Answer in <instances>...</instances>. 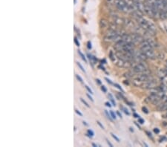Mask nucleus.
I'll list each match as a JSON object with an SVG mask.
<instances>
[{"instance_id":"nucleus-5","label":"nucleus","mask_w":167,"mask_h":147,"mask_svg":"<svg viewBox=\"0 0 167 147\" xmlns=\"http://www.w3.org/2000/svg\"><path fill=\"white\" fill-rule=\"evenodd\" d=\"M146 56L147 57L148 59H151V60H155L156 58H157V55L156 54L155 51H154V49H151L148 51H143Z\"/></svg>"},{"instance_id":"nucleus-17","label":"nucleus","mask_w":167,"mask_h":147,"mask_svg":"<svg viewBox=\"0 0 167 147\" xmlns=\"http://www.w3.org/2000/svg\"><path fill=\"white\" fill-rule=\"evenodd\" d=\"M110 114H111V117L113 119H116V114H114V112L113 111H110Z\"/></svg>"},{"instance_id":"nucleus-29","label":"nucleus","mask_w":167,"mask_h":147,"mask_svg":"<svg viewBox=\"0 0 167 147\" xmlns=\"http://www.w3.org/2000/svg\"><path fill=\"white\" fill-rule=\"evenodd\" d=\"M88 48L89 49H91L92 48V43H91V42H88Z\"/></svg>"},{"instance_id":"nucleus-27","label":"nucleus","mask_w":167,"mask_h":147,"mask_svg":"<svg viewBox=\"0 0 167 147\" xmlns=\"http://www.w3.org/2000/svg\"><path fill=\"white\" fill-rule=\"evenodd\" d=\"M138 121H139V123H141V124L144 123V120H143V119H141V118H139V119H138Z\"/></svg>"},{"instance_id":"nucleus-36","label":"nucleus","mask_w":167,"mask_h":147,"mask_svg":"<svg viewBox=\"0 0 167 147\" xmlns=\"http://www.w3.org/2000/svg\"><path fill=\"white\" fill-rule=\"evenodd\" d=\"M97 83H98V84H101V82H100V80H98V79H97Z\"/></svg>"},{"instance_id":"nucleus-6","label":"nucleus","mask_w":167,"mask_h":147,"mask_svg":"<svg viewBox=\"0 0 167 147\" xmlns=\"http://www.w3.org/2000/svg\"><path fill=\"white\" fill-rule=\"evenodd\" d=\"M143 45H150V46L153 47L154 48H155L157 46V43L151 39H145L143 40V42L142 43H140V46H143Z\"/></svg>"},{"instance_id":"nucleus-37","label":"nucleus","mask_w":167,"mask_h":147,"mask_svg":"<svg viewBox=\"0 0 167 147\" xmlns=\"http://www.w3.org/2000/svg\"><path fill=\"white\" fill-rule=\"evenodd\" d=\"M134 117H140V116L137 115V114H134Z\"/></svg>"},{"instance_id":"nucleus-30","label":"nucleus","mask_w":167,"mask_h":147,"mask_svg":"<svg viewBox=\"0 0 167 147\" xmlns=\"http://www.w3.org/2000/svg\"><path fill=\"white\" fill-rule=\"evenodd\" d=\"M97 124H98V125H99V126H100V127H101V128H102L103 129H104V126H103V125H102V124L100 123V122L97 121Z\"/></svg>"},{"instance_id":"nucleus-4","label":"nucleus","mask_w":167,"mask_h":147,"mask_svg":"<svg viewBox=\"0 0 167 147\" xmlns=\"http://www.w3.org/2000/svg\"><path fill=\"white\" fill-rule=\"evenodd\" d=\"M131 39H132V42L136 44V43H142L143 42V40H145V38L140 34H137V33H134L132 34H131Z\"/></svg>"},{"instance_id":"nucleus-3","label":"nucleus","mask_w":167,"mask_h":147,"mask_svg":"<svg viewBox=\"0 0 167 147\" xmlns=\"http://www.w3.org/2000/svg\"><path fill=\"white\" fill-rule=\"evenodd\" d=\"M121 34L120 31H117V30H110L107 32L106 36L104 37V41L106 42H114V39L120 34Z\"/></svg>"},{"instance_id":"nucleus-12","label":"nucleus","mask_w":167,"mask_h":147,"mask_svg":"<svg viewBox=\"0 0 167 147\" xmlns=\"http://www.w3.org/2000/svg\"><path fill=\"white\" fill-rule=\"evenodd\" d=\"M87 136H89V137H93L94 135V131H92V130H91V129H89L88 131H87Z\"/></svg>"},{"instance_id":"nucleus-21","label":"nucleus","mask_w":167,"mask_h":147,"mask_svg":"<svg viewBox=\"0 0 167 147\" xmlns=\"http://www.w3.org/2000/svg\"><path fill=\"white\" fill-rule=\"evenodd\" d=\"M74 42H75V44L76 45V46H79V42L78 40L76 39V37L74 38Z\"/></svg>"},{"instance_id":"nucleus-25","label":"nucleus","mask_w":167,"mask_h":147,"mask_svg":"<svg viewBox=\"0 0 167 147\" xmlns=\"http://www.w3.org/2000/svg\"><path fill=\"white\" fill-rule=\"evenodd\" d=\"M105 80L107 81V83H109V84H111H111H113V83H112V82H111L109 79H108L107 77H106V78H105Z\"/></svg>"},{"instance_id":"nucleus-23","label":"nucleus","mask_w":167,"mask_h":147,"mask_svg":"<svg viewBox=\"0 0 167 147\" xmlns=\"http://www.w3.org/2000/svg\"><path fill=\"white\" fill-rule=\"evenodd\" d=\"M142 109H143V112H145L146 114H148V109H147L146 107H143V108H142Z\"/></svg>"},{"instance_id":"nucleus-40","label":"nucleus","mask_w":167,"mask_h":147,"mask_svg":"<svg viewBox=\"0 0 167 147\" xmlns=\"http://www.w3.org/2000/svg\"><path fill=\"white\" fill-rule=\"evenodd\" d=\"M166 67H167V61L166 62Z\"/></svg>"},{"instance_id":"nucleus-31","label":"nucleus","mask_w":167,"mask_h":147,"mask_svg":"<svg viewBox=\"0 0 167 147\" xmlns=\"http://www.w3.org/2000/svg\"><path fill=\"white\" fill-rule=\"evenodd\" d=\"M154 131L156 134H158V133L160 132V130H159L158 128H154Z\"/></svg>"},{"instance_id":"nucleus-35","label":"nucleus","mask_w":167,"mask_h":147,"mask_svg":"<svg viewBox=\"0 0 167 147\" xmlns=\"http://www.w3.org/2000/svg\"><path fill=\"white\" fill-rule=\"evenodd\" d=\"M146 133H147V134H148V136H149V137H151V138L152 139V136H151V133H149V132H148V131H146Z\"/></svg>"},{"instance_id":"nucleus-2","label":"nucleus","mask_w":167,"mask_h":147,"mask_svg":"<svg viewBox=\"0 0 167 147\" xmlns=\"http://www.w3.org/2000/svg\"><path fill=\"white\" fill-rule=\"evenodd\" d=\"M114 5L121 12H124V13L130 12L129 7L126 1H124V0H114Z\"/></svg>"},{"instance_id":"nucleus-7","label":"nucleus","mask_w":167,"mask_h":147,"mask_svg":"<svg viewBox=\"0 0 167 147\" xmlns=\"http://www.w3.org/2000/svg\"><path fill=\"white\" fill-rule=\"evenodd\" d=\"M157 74H158V77L161 78V80L167 77V72L165 70V68H163V69L160 68V69H159L158 71H157Z\"/></svg>"},{"instance_id":"nucleus-42","label":"nucleus","mask_w":167,"mask_h":147,"mask_svg":"<svg viewBox=\"0 0 167 147\" xmlns=\"http://www.w3.org/2000/svg\"><path fill=\"white\" fill-rule=\"evenodd\" d=\"M166 32H167V27H166Z\"/></svg>"},{"instance_id":"nucleus-15","label":"nucleus","mask_w":167,"mask_h":147,"mask_svg":"<svg viewBox=\"0 0 167 147\" xmlns=\"http://www.w3.org/2000/svg\"><path fill=\"white\" fill-rule=\"evenodd\" d=\"M111 134L112 137H113V138H114V139L115 140H117V142H120V139H119V138H118V137H117V136H116L115 134H114L113 133H111Z\"/></svg>"},{"instance_id":"nucleus-24","label":"nucleus","mask_w":167,"mask_h":147,"mask_svg":"<svg viewBox=\"0 0 167 147\" xmlns=\"http://www.w3.org/2000/svg\"><path fill=\"white\" fill-rule=\"evenodd\" d=\"M75 112H76V113L77 114H79V116H81V117L82 116V113H81V112H80L79 111H78L77 109H76V110H75Z\"/></svg>"},{"instance_id":"nucleus-34","label":"nucleus","mask_w":167,"mask_h":147,"mask_svg":"<svg viewBox=\"0 0 167 147\" xmlns=\"http://www.w3.org/2000/svg\"><path fill=\"white\" fill-rule=\"evenodd\" d=\"M117 114L120 117H122V115H121V114H120L119 111H117Z\"/></svg>"},{"instance_id":"nucleus-26","label":"nucleus","mask_w":167,"mask_h":147,"mask_svg":"<svg viewBox=\"0 0 167 147\" xmlns=\"http://www.w3.org/2000/svg\"><path fill=\"white\" fill-rule=\"evenodd\" d=\"M101 89H102V91H103L104 92H106L107 91V89H106V88L104 86V85H102V87H101Z\"/></svg>"},{"instance_id":"nucleus-33","label":"nucleus","mask_w":167,"mask_h":147,"mask_svg":"<svg viewBox=\"0 0 167 147\" xmlns=\"http://www.w3.org/2000/svg\"><path fill=\"white\" fill-rule=\"evenodd\" d=\"M105 104H106V106H108V107H111V105H110V103H109V102H106V103Z\"/></svg>"},{"instance_id":"nucleus-14","label":"nucleus","mask_w":167,"mask_h":147,"mask_svg":"<svg viewBox=\"0 0 167 147\" xmlns=\"http://www.w3.org/2000/svg\"><path fill=\"white\" fill-rule=\"evenodd\" d=\"M76 64H77V65L79 66V68H80V69H81L83 72H85V73H86V70L84 69V68L82 67V65H81L79 62H77V63H76Z\"/></svg>"},{"instance_id":"nucleus-13","label":"nucleus","mask_w":167,"mask_h":147,"mask_svg":"<svg viewBox=\"0 0 167 147\" xmlns=\"http://www.w3.org/2000/svg\"><path fill=\"white\" fill-rule=\"evenodd\" d=\"M80 100H81V102H82V103L83 104H84L85 105H86L87 107H90V105H89L88 104V103H87V102H86V100H85L84 99H82V98H80Z\"/></svg>"},{"instance_id":"nucleus-8","label":"nucleus","mask_w":167,"mask_h":147,"mask_svg":"<svg viewBox=\"0 0 167 147\" xmlns=\"http://www.w3.org/2000/svg\"><path fill=\"white\" fill-rule=\"evenodd\" d=\"M100 26L102 28H107L109 26V22L106 20H101L100 22Z\"/></svg>"},{"instance_id":"nucleus-41","label":"nucleus","mask_w":167,"mask_h":147,"mask_svg":"<svg viewBox=\"0 0 167 147\" xmlns=\"http://www.w3.org/2000/svg\"><path fill=\"white\" fill-rule=\"evenodd\" d=\"M165 70H166V72H167V67H166V68H165Z\"/></svg>"},{"instance_id":"nucleus-28","label":"nucleus","mask_w":167,"mask_h":147,"mask_svg":"<svg viewBox=\"0 0 167 147\" xmlns=\"http://www.w3.org/2000/svg\"><path fill=\"white\" fill-rule=\"evenodd\" d=\"M106 141H107V143H108V145L109 146H111V147H113V145L111 143V142L109 140H106Z\"/></svg>"},{"instance_id":"nucleus-43","label":"nucleus","mask_w":167,"mask_h":147,"mask_svg":"<svg viewBox=\"0 0 167 147\" xmlns=\"http://www.w3.org/2000/svg\"><path fill=\"white\" fill-rule=\"evenodd\" d=\"M166 117H167V114H166Z\"/></svg>"},{"instance_id":"nucleus-18","label":"nucleus","mask_w":167,"mask_h":147,"mask_svg":"<svg viewBox=\"0 0 167 147\" xmlns=\"http://www.w3.org/2000/svg\"><path fill=\"white\" fill-rule=\"evenodd\" d=\"M164 57H165V56H164V54H162V53H160V54L157 55V57H158V58H160V59H162V60H163V59H164Z\"/></svg>"},{"instance_id":"nucleus-20","label":"nucleus","mask_w":167,"mask_h":147,"mask_svg":"<svg viewBox=\"0 0 167 147\" xmlns=\"http://www.w3.org/2000/svg\"><path fill=\"white\" fill-rule=\"evenodd\" d=\"M114 85L115 87H117L118 89H120V91H123V88L120 87V85H118V84H117V83H114Z\"/></svg>"},{"instance_id":"nucleus-32","label":"nucleus","mask_w":167,"mask_h":147,"mask_svg":"<svg viewBox=\"0 0 167 147\" xmlns=\"http://www.w3.org/2000/svg\"><path fill=\"white\" fill-rule=\"evenodd\" d=\"M87 97H88L89 98V100H92V102H94V99H93V98H92V97H91V96H90L89 94H87Z\"/></svg>"},{"instance_id":"nucleus-39","label":"nucleus","mask_w":167,"mask_h":147,"mask_svg":"<svg viewBox=\"0 0 167 147\" xmlns=\"http://www.w3.org/2000/svg\"><path fill=\"white\" fill-rule=\"evenodd\" d=\"M83 124H84V125H86V126H88V124H87V123H86V122H85V121L83 122Z\"/></svg>"},{"instance_id":"nucleus-9","label":"nucleus","mask_w":167,"mask_h":147,"mask_svg":"<svg viewBox=\"0 0 167 147\" xmlns=\"http://www.w3.org/2000/svg\"><path fill=\"white\" fill-rule=\"evenodd\" d=\"M78 54H79V55L80 56V57L82 58V60L83 61H85L86 63H87V60H86V57H85V55L83 54L80 51H78Z\"/></svg>"},{"instance_id":"nucleus-1","label":"nucleus","mask_w":167,"mask_h":147,"mask_svg":"<svg viewBox=\"0 0 167 147\" xmlns=\"http://www.w3.org/2000/svg\"><path fill=\"white\" fill-rule=\"evenodd\" d=\"M131 71H134L136 74L143 73V72H145L146 71L148 70L147 65L143 62L136 63V62L132 61V64H131Z\"/></svg>"},{"instance_id":"nucleus-10","label":"nucleus","mask_w":167,"mask_h":147,"mask_svg":"<svg viewBox=\"0 0 167 147\" xmlns=\"http://www.w3.org/2000/svg\"><path fill=\"white\" fill-rule=\"evenodd\" d=\"M108 96H109V99H110L111 102L112 103V105H113L114 106H115V105H116V103H115V101H114V97H113L112 94L109 93V94H108Z\"/></svg>"},{"instance_id":"nucleus-38","label":"nucleus","mask_w":167,"mask_h":147,"mask_svg":"<svg viewBox=\"0 0 167 147\" xmlns=\"http://www.w3.org/2000/svg\"><path fill=\"white\" fill-rule=\"evenodd\" d=\"M92 146H94V147L97 146V144H95V143H92Z\"/></svg>"},{"instance_id":"nucleus-11","label":"nucleus","mask_w":167,"mask_h":147,"mask_svg":"<svg viewBox=\"0 0 167 147\" xmlns=\"http://www.w3.org/2000/svg\"><path fill=\"white\" fill-rule=\"evenodd\" d=\"M105 114H106V115L107 118H108L110 121H113V118L111 117V114H109V112H108V111H107V110H105Z\"/></svg>"},{"instance_id":"nucleus-22","label":"nucleus","mask_w":167,"mask_h":147,"mask_svg":"<svg viewBox=\"0 0 167 147\" xmlns=\"http://www.w3.org/2000/svg\"><path fill=\"white\" fill-rule=\"evenodd\" d=\"M86 89H87V90H88V91H89L92 94H93V91H92V89H91V88H90L88 85H86Z\"/></svg>"},{"instance_id":"nucleus-19","label":"nucleus","mask_w":167,"mask_h":147,"mask_svg":"<svg viewBox=\"0 0 167 147\" xmlns=\"http://www.w3.org/2000/svg\"><path fill=\"white\" fill-rule=\"evenodd\" d=\"M122 108H123V111H124V113H125L126 114H127V115H129V114H130L129 112L128 111L127 108H124V107H123Z\"/></svg>"},{"instance_id":"nucleus-16","label":"nucleus","mask_w":167,"mask_h":147,"mask_svg":"<svg viewBox=\"0 0 167 147\" xmlns=\"http://www.w3.org/2000/svg\"><path fill=\"white\" fill-rule=\"evenodd\" d=\"M76 79H77V80H78L80 83H83V80H82V79L81 78V77H80V76H79L78 74H76Z\"/></svg>"}]
</instances>
